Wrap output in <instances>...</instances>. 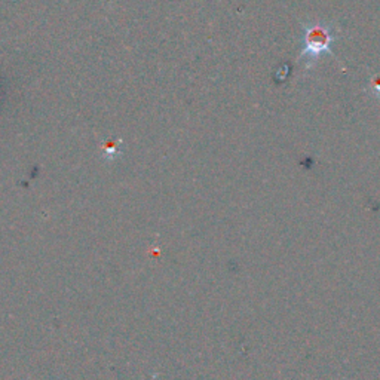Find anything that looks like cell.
Wrapping results in <instances>:
<instances>
[{"instance_id": "6da1fadb", "label": "cell", "mask_w": 380, "mask_h": 380, "mask_svg": "<svg viewBox=\"0 0 380 380\" xmlns=\"http://www.w3.org/2000/svg\"><path fill=\"white\" fill-rule=\"evenodd\" d=\"M333 38L330 36V31L327 29L314 27L306 31V46L302 57H309L311 59H315L318 55L328 51L330 43H332Z\"/></svg>"}]
</instances>
